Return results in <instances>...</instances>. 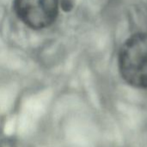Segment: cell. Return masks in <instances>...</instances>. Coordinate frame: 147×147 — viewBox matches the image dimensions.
Instances as JSON below:
<instances>
[{
    "instance_id": "1",
    "label": "cell",
    "mask_w": 147,
    "mask_h": 147,
    "mask_svg": "<svg viewBox=\"0 0 147 147\" xmlns=\"http://www.w3.org/2000/svg\"><path fill=\"white\" fill-rule=\"evenodd\" d=\"M119 70L129 85L147 88V34L140 32L129 36L121 45L118 57Z\"/></svg>"
},
{
    "instance_id": "2",
    "label": "cell",
    "mask_w": 147,
    "mask_h": 147,
    "mask_svg": "<svg viewBox=\"0 0 147 147\" xmlns=\"http://www.w3.org/2000/svg\"><path fill=\"white\" fill-rule=\"evenodd\" d=\"M19 19L33 29L52 25L59 13V0H14Z\"/></svg>"
},
{
    "instance_id": "3",
    "label": "cell",
    "mask_w": 147,
    "mask_h": 147,
    "mask_svg": "<svg viewBox=\"0 0 147 147\" xmlns=\"http://www.w3.org/2000/svg\"><path fill=\"white\" fill-rule=\"evenodd\" d=\"M0 147H16V143L10 139H3L0 140Z\"/></svg>"
}]
</instances>
